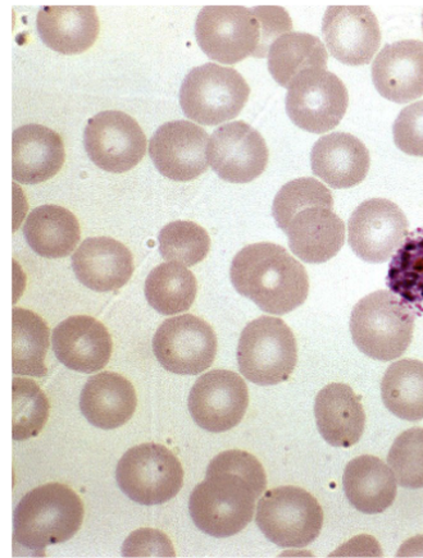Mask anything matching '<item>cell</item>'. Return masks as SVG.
Listing matches in <instances>:
<instances>
[{
  "label": "cell",
  "instance_id": "6da1fadb",
  "mask_svg": "<svg viewBox=\"0 0 423 558\" xmlns=\"http://www.w3.org/2000/svg\"><path fill=\"white\" fill-rule=\"evenodd\" d=\"M264 466L252 453L226 451L209 462L206 480L194 488L189 511L194 524L215 538H229L250 525L265 494Z\"/></svg>",
  "mask_w": 423,
  "mask_h": 558
},
{
  "label": "cell",
  "instance_id": "7a4b0ae2",
  "mask_svg": "<svg viewBox=\"0 0 423 558\" xmlns=\"http://www.w3.org/2000/svg\"><path fill=\"white\" fill-rule=\"evenodd\" d=\"M333 208L331 191L316 179L291 181L277 193L273 215L297 258L321 264L340 252L346 225Z\"/></svg>",
  "mask_w": 423,
  "mask_h": 558
},
{
  "label": "cell",
  "instance_id": "3957f363",
  "mask_svg": "<svg viewBox=\"0 0 423 558\" xmlns=\"http://www.w3.org/2000/svg\"><path fill=\"white\" fill-rule=\"evenodd\" d=\"M233 288L262 312L286 315L309 298L307 270L287 248L271 242L245 246L231 263Z\"/></svg>",
  "mask_w": 423,
  "mask_h": 558
},
{
  "label": "cell",
  "instance_id": "277c9868",
  "mask_svg": "<svg viewBox=\"0 0 423 558\" xmlns=\"http://www.w3.org/2000/svg\"><path fill=\"white\" fill-rule=\"evenodd\" d=\"M84 515V504L74 489L61 483L44 484L27 492L14 510V546L43 557L47 547L75 537Z\"/></svg>",
  "mask_w": 423,
  "mask_h": 558
},
{
  "label": "cell",
  "instance_id": "5b68a950",
  "mask_svg": "<svg viewBox=\"0 0 423 558\" xmlns=\"http://www.w3.org/2000/svg\"><path fill=\"white\" fill-rule=\"evenodd\" d=\"M413 312L390 291H376L354 306L350 333L364 355L392 362L404 354L413 340Z\"/></svg>",
  "mask_w": 423,
  "mask_h": 558
},
{
  "label": "cell",
  "instance_id": "8992f818",
  "mask_svg": "<svg viewBox=\"0 0 423 558\" xmlns=\"http://www.w3.org/2000/svg\"><path fill=\"white\" fill-rule=\"evenodd\" d=\"M195 36L204 53L218 63L235 64L247 57H268L255 7H204L196 19Z\"/></svg>",
  "mask_w": 423,
  "mask_h": 558
},
{
  "label": "cell",
  "instance_id": "52a82bcc",
  "mask_svg": "<svg viewBox=\"0 0 423 558\" xmlns=\"http://www.w3.org/2000/svg\"><path fill=\"white\" fill-rule=\"evenodd\" d=\"M297 362L295 336L279 318L259 317L251 322L240 336L239 371L254 385L282 384L293 374Z\"/></svg>",
  "mask_w": 423,
  "mask_h": 558
},
{
  "label": "cell",
  "instance_id": "ba28073f",
  "mask_svg": "<svg viewBox=\"0 0 423 558\" xmlns=\"http://www.w3.org/2000/svg\"><path fill=\"white\" fill-rule=\"evenodd\" d=\"M251 87L237 70L208 63L188 73L180 89V106L189 120L217 126L242 112Z\"/></svg>",
  "mask_w": 423,
  "mask_h": 558
},
{
  "label": "cell",
  "instance_id": "9c48e42d",
  "mask_svg": "<svg viewBox=\"0 0 423 558\" xmlns=\"http://www.w3.org/2000/svg\"><path fill=\"white\" fill-rule=\"evenodd\" d=\"M257 506L255 523L276 546L304 548L323 531L324 510L303 488L282 486L267 490Z\"/></svg>",
  "mask_w": 423,
  "mask_h": 558
},
{
  "label": "cell",
  "instance_id": "30bf717a",
  "mask_svg": "<svg viewBox=\"0 0 423 558\" xmlns=\"http://www.w3.org/2000/svg\"><path fill=\"white\" fill-rule=\"evenodd\" d=\"M116 481L131 501L157 506L179 495L184 469L167 447L143 444L123 454L117 464Z\"/></svg>",
  "mask_w": 423,
  "mask_h": 558
},
{
  "label": "cell",
  "instance_id": "8fae6325",
  "mask_svg": "<svg viewBox=\"0 0 423 558\" xmlns=\"http://www.w3.org/2000/svg\"><path fill=\"white\" fill-rule=\"evenodd\" d=\"M349 95L345 83L327 70L305 71L289 87L287 112L295 126L325 134L346 116Z\"/></svg>",
  "mask_w": 423,
  "mask_h": 558
},
{
  "label": "cell",
  "instance_id": "7c38bea8",
  "mask_svg": "<svg viewBox=\"0 0 423 558\" xmlns=\"http://www.w3.org/2000/svg\"><path fill=\"white\" fill-rule=\"evenodd\" d=\"M217 336L206 320L193 314L167 319L153 337V351L167 372L198 376L217 354Z\"/></svg>",
  "mask_w": 423,
  "mask_h": 558
},
{
  "label": "cell",
  "instance_id": "4fadbf2b",
  "mask_svg": "<svg viewBox=\"0 0 423 558\" xmlns=\"http://www.w3.org/2000/svg\"><path fill=\"white\" fill-rule=\"evenodd\" d=\"M87 156L101 170L125 173L147 153V136L138 123L119 110H106L87 122L84 132Z\"/></svg>",
  "mask_w": 423,
  "mask_h": 558
},
{
  "label": "cell",
  "instance_id": "5bb4252c",
  "mask_svg": "<svg viewBox=\"0 0 423 558\" xmlns=\"http://www.w3.org/2000/svg\"><path fill=\"white\" fill-rule=\"evenodd\" d=\"M188 407L202 429L223 433L242 423L250 407V391L239 374L211 371L195 381Z\"/></svg>",
  "mask_w": 423,
  "mask_h": 558
},
{
  "label": "cell",
  "instance_id": "9a60e30c",
  "mask_svg": "<svg viewBox=\"0 0 423 558\" xmlns=\"http://www.w3.org/2000/svg\"><path fill=\"white\" fill-rule=\"evenodd\" d=\"M348 240L354 254L364 262L389 260L408 234V219L390 201L363 202L349 218Z\"/></svg>",
  "mask_w": 423,
  "mask_h": 558
},
{
  "label": "cell",
  "instance_id": "2e32d148",
  "mask_svg": "<svg viewBox=\"0 0 423 558\" xmlns=\"http://www.w3.org/2000/svg\"><path fill=\"white\" fill-rule=\"evenodd\" d=\"M268 157L265 138L243 121L223 124L209 138V165L223 181L252 182L265 172Z\"/></svg>",
  "mask_w": 423,
  "mask_h": 558
},
{
  "label": "cell",
  "instance_id": "e0dca14e",
  "mask_svg": "<svg viewBox=\"0 0 423 558\" xmlns=\"http://www.w3.org/2000/svg\"><path fill=\"white\" fill-rule=\"evenodd\" d=\"M208 134L198 124L172 121L153 135L149 156L165 178L188 182L208 170Z\"/></svg>",
  "mask_w": 423,
  "mask_h": 558
},
{
  "label": "cell",
  "instance_id": "ac0fdd59",
  "mask_svg": "<svg viewBox=\"0 0 423 558\" xmlns=\"http://www.w3.org/2000/svg\"><path fill=\"white\" fill-rule=\"evenodd\" d=\"M323 34L330 54L348 65L368 64L382 44L380 26L367 5L328 7Z\"/></svg>",
  "mask_w": 423,
  "mask_h": 558
},
{
  "label": "cell",
  "instance_id": "d6986e66",
  "mask_svg": "<svg viewBox=\"0 0 423 558\" xmlns=\"http://www.w3.org/2000/svg\"><path fill=\"white\" fill-rule=\"evenodd\" d=\"M53 350L69 369L92 374L106 368L112 355V339L108 329L96 318L75 315L53 330Z\"/></svg>",
  "mask_w": 423,
  "mask_h": 558
},
{
  "label": "cell",
  "instance_id": "ffe728a7",
  "mask_svg": "<svg viewBox=\"0 0 423 558\" xmlns=\"http://www.w3.org/2000/svg\"><path fill=\"white\" fill-rule=\"evenodd\" d=\"M376 90L398 105L423 95V43L403 40L388 44L372 63Z\"/></svg>",
  "mask_w": 423,
  "mask_h": 558
},
{
  "label": "cell",
  "instance_id": "44dd1931",
  "mask_svg": "<svg viewBox=\"0 0 423 558\" xmlns=\"http://www.w3.org/2000/svg\"><path fill=\"white\" fill-rule=\"evenodd\" d=\"M72 268L85 288L111 292L125 286L134 274L130 250L111 238L86 239L72 256Z\"/></svg>",
  "mask_w": 423,
  "mask_h": 558
},
{
  "label": "cell",
  "instance_id": "7402d4cb",
  "mask_svg": "<svg viewBox=\"0 0 423 558\" xmlns=\"http://www.w3.org/2000/svg\"><path fill=\"white\" fill-rule=\"evenodd\" d=\"M13 180L24 185L46 182L61 171L64 144L56 131L25 124L13 132Z\"/></svg>",
  "mask_w": 423,
  "mask_h": 558
},
{
  "label": "cell",
  "instance_id": "603a6c76",
  "mask_svg": "<svg viewBox=\"0 0 423 558\" xmlns=\"http://www.w3.org/2000/svg\"><path fill=\"white\" fill-rule=\"evenodd\" d=\"M312 171L333 189H350L367 178L370 153L360 138L334 132L317 140L311 154Z\"/></svg>",
  "mask_w": 423,
  "mask_h": 558
},
{
  "label": "cell",
  "instance_id": "cb8c5ba5",
  "mask_svg": "<svg viewBox=\"0 0 423 558\" xmlns=\"http://www.w3.org/2000/svg\"><path fill=\"white\" fill-rule=\"evenodd\" d=\"M36 26L43 43L65 56L82 54L90 49L100 31L98 13L93 5L43 7Z\"/></svg>",
  "mask_w": 423,
  "mask_h": 558
},
{
  "label": "cell",
  "instance_id": "d4e9b609",
  "mask_svg": "<svg viewBox=\"0 0 423 558\" xmlns=\"http://www.w3.org/2000/svg\"><path fill=\"white\" fill-rule=\"evenodd\" d=\"M318 432L328 445L348 449L360 442L366 413L352 387L331 384L321 389L315 402Z\"/></svg>",
  "mask_w": 423,
  "mask_h": 558
},
{
  "label": "cell",
  "instance_id": "484cf974",
  "mask_svg": "<svg viewBox=\"0 0 423 558\" xmlns=\"http://www.w3.org/2000/svg\"><path fill=\"white\" fill-rule=\"evenodd\" d=\"M137 396L125 377L113 372L97 374L86 381L80 409L94 427L111 430L125 425L134 416Z\"/></svg>",
  "mask_w": 423,
  "mask_h": 558
},
{
  "label": "cell",
  "instance_id": "4316f807",
  "mask_svg": "<svg viewBox=\"0 0 423 558\" xmlns=\"http://www.w3.org/2000/svg\"><path fill=\"white\" fill-rule=\"evenodd\" d=\"M342 487L350 505L366 515H376L396 502L398 482L382 459L363 454L349 462Z\"/></svg>",
  "mask_w": 423,
  "mask_h": 558
},
{
  "label": "cell",
  "instance_id": "83f0119b",
  "mask_svg": "<svg viewBox=\"0 0 423 558\" xmlns=\"http://www.w3.org/2000/svg\"><path fill=\"white\" fill-rule=\"evenodd\" d=\"M27 244L43 258L61 259L76 248L82 230L74 213L60 205H43L26 219Z\"/></svg>",
  "mask_w": 423,
  "mask_h": 558
},
{
  "label": "cell",
  "instance_id": "f1b7e54d",
  "mask_svg": "<svg viewBox=\"0 0 423 558\" xmlns=\"http://www.w3.org/2000/svg\"><path fill=\"white\" fill-rule=\"evenodd\" d=\"M328 54L324 43L307 33H289L277 39L268 51V70L277 84L289 89L305 71L326 70Z\"/></svg>",
  "mask_w": 423,
  "mask_h": 558
},
{
  "label": "cell",
  "instance_id": "f546056e",
  "mask_svg": "<svg viewBox=\"0 0 423 558\" xmlns=\"http://www.w3.org/2000/svg\"><path fill=\"white\" fill-rule=\"evenodd\" d=\"M49 327L38 314L13 310V373L17 376L43 378L47 376Z\"/></svg>",
  "mask_w": 423,
  "mask_h": 558
},
{
  "label": "cell",
  "instance_id": "4dcf8cb0",
  "mask_svg": "<svg viewBox=\"0 0 423 558\" xmlns=\"http://www.w3.org/2000/svg\"><path fill=\"white\" fill-rule=\"evenodd\" d=\"M382 396L386 409L402 421L423 418V363L403 359L392 363L382 381Z\"/></svg>",
  "mask_w": 423,
  "mask_h": 558
},
{
  "label": "cell",
  "instance_id": "1f68e13d",
  "mask_svg": "<svg viewBox=\"0 0 423 558\" xmlns=\"http://www.w3.org/2000/svg\"><path fill=\"white\" fill-rule=\"evenodd\" d=\"M386 286L414 315H423V227L408 233L392 255Z\"/></svg>",
  "mask_w": 423,
  "mask_h": 558
},
{
  "label": "cell",
  "instance_id": "d6a6232c",
  "mask_svg": "<svg viewBox=\"0 0 423 558\" xmlns=\"http://www.w3.org/2000/svg\"><path fill=\"white\" fill-rule=\"evenodd\" d=\"M198 282L192 270L179 263H164L145 281V298L162 315L188 312L194 304Z\"/></svg>",
  "mask_w": 423,
  "mask_h": 558
},
{
  "label": "cell",
  "instance_id": "836d02e7",
  "mask_svg": "<svg viewBox=\"0 0 423 558\" xmlns=\"http://www.w3.org/2000/svg\"><path fill=\"white\" fill-rule=\"evenodd\" d=\"M159 253L167 262L193 267L207 258L210 238L206 230L191 220H177L159 232Z\"/></svg>",
  "mask_w": 423,
  "mask_h": 558
},
{
  "label": "cell",
  "instance_id": "e575fe53",
  "mask_svg": "<svg viewBox=\"0 0 423 558\" xmlns=\"http://www.w3.org/2000/svg\"><path fill=\"white\" fill-rule=\"evenodd\" d=\"M49 401L34 380L13 378V439L39 436L49 417Z\"/></svg>",
  "mask_w": 423,
  "mask_h": 558
},
{
  "label": "cell",
  "instance_id": "d590c367",
  "mask_svg": "<svg viewBox=\"0 0 423 558\" xmlns=\"http://www.w3.org/2000/svg\"><path fill=\"white\" fill-rule=\"evenodd\" d=\"M388 464L399 486L423 488V428L408 429L394 440Z\"/></svg>",
  "mask_w": 423,
  "mask_h": 558
},
{
  "label": "cell",
  "instance_id": "8d00e7d4",
  "mask_svg": "<svg viewBox=\"0 0 423 558\" xmlns=\"http://www.w3.org/2000/svg\"><path fill=\"white\" fill-rule=\"evenodd\" d=\"M394 143L412 157H423V100L399 113L392 126Z\"/></svg>",
  "mask_w": 423,
  "mask_h": 558
},
{
  "label": "cell",
  "instance_id": "74e56055",
  "mask_svg": "<svg viewBox=\"0 0 423 558\" xmlns=\"http://www.w3.org/2000/svg\"><path fill=\"white\" fill-rule=\"evenodd\" d=\"M122 555L125 557H174V549L169 537L155 529H141L131 533L123 543Z\"/></svg>",
  "mask_w": 423,
  "mask_h": 558
},
{
  "label": "cell",
  "instance_id": "f35d334b",
  "mask_svg": "<svg viewBox=\"0 0 423 558\" xmlns=\"http://www.w3.org/2000/svg\"><path fill=\"white\" fill-rule=\"evenodd\" d=\"M422 28H423V22H422Z\"/></svg>",
  "mask_w": 423,
  "mask_h": 558
}]
</instances>
